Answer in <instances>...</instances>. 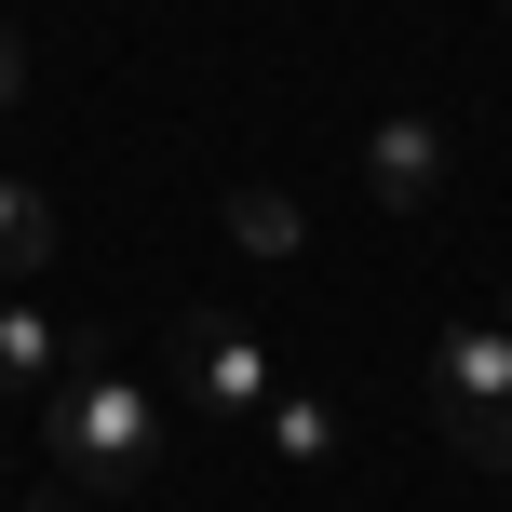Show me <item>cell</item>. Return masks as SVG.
<instances>
[{
  "label": "cell",
  "instance_id": "obj_1",
  "mask_svg": "<svg viewBox=\"0 0 512 512\" xmlns=\"http://www.w3.org/2000/svg\"><path fill=\"white\" fill-rule=\"evenodd\" d=\"M41 445H54V486H68V499L122 512V499L162 486V391H135V378H68V391L41 405Z\"/></svg>",
  "mask_w": 512,
  "mask_h": 512
},
{
  "label": "cell",
  "instance_id": "obj_2",
  "mask_svg": "<svg viewBox=\"0 0 512 512\" xmlns=\"http://www.w3.org/2000/svg\"><path fill=\"white\" fill-rule=\"evenodd\" d=\"M432 418H445V445H459V459L512 472V324H499V310L432 337Z\"/></svg>",
  "mask_w": 512,
  "mask_h": 512
},
{
  "label": "cell",
  "instance_id": "obj_3",
  "mask_svg": "<svg viewBox=\"0 0 512 512\" xmlns=\"http://www.w3.org/2000/svg\"><path fill=\"white\" fill-rule=\"evenodd\" d=\"M270 351H256V337L230 324V310H189V324H176V405H216V418H256V405H270Z\"/></svg>",
  "mask_w": 512,
  "mask_h": 512
},
{
  "label": "cell",
  "instance_id": "obj_4",
  "mask_svg": "<svg viewBox=\"0 0 512 512\" xmlns=\"http://www.w3.org/2000/svg\"><path fill=\"white\" fill-rule=\"evenodd\" d=\"M432 189H445V122H432V108H405V122L364 135V203H378V216H418Z\"/></svg>",
  "mask_w": 512,
  "mask_h": 512
},
{
  "label": "cell",
  "instance_id": "obj_5",
  "mask_svg": "<svg viewBox=\"0 0 512 512\" xmlns=\"http://www.w3.org/2000/svg\"><path fill=\"white\" fill-rule=\"evenodd\" d=\"M54 391H68V337L41 324V297L0 283V405H54Z\"/></svg>",
  "mask_w": 512,
  "mask_h": 512
},
{
  "label": "cell",
  "instance_id": "obj_6",
  "mask_svg": "<svg viewBox=\"0 0 512 512\" xmlns=\"http://www.w3.org/2000/svg\"><path fill=\"white\" fill-rule=\"evenodd\" d=\"M41 256H54V203H41L27 176H0V283H27Z\"/></svg>",
  "mask_w": 512,
  "mask_h": 512
},
{
  "label": "cell",
  "instance_id": "obj_7",
  "mask_svg": "<svg viewBox=\"0 0 512 512\" xmlns=\"http://www.w3.org/2000/svg\"><path fill=\"white\" fill-rule=\"evenodd\" d=\"M256 418H270V445H283L297 472H324V459H337V405H310V391H270Z\"/></svg>",
  "mask_w": 512,
  "mask_h": 512
},
{
  "label": "cell",
  "instance_id": "obj_8",
  "mask_svg": "<svg viewBox=\"0 0 512 512\" xmlns=\"http://www.w3.org/2000/svg\"><path fill=\"white\" fill-rule=\"evenodd\" d=\"M230 230H243L256 256H283V243H297V203H270V189H243V203H230Z\"/></svg>",
  "mask_w": 512,
  "mask_h": 512
},
{
  "label": "cell",
  "instance_id": "obj_9",
  "mask_svg": "<svg viewBox=\"0 0 512 512\" xmlns=\"http://www.w3.org/2000/svg\"><path fill=\"white\" fill-rule=\"evenodd\" d=\"M14 95H27V54H14V27H0V122H14Z\"/></svg>",
  "mask_w": 512,
  "mask_h": 512
},
{
  "label": "cell",
  "instance_id": "obj_10",
  "mask_svg": "<svg viewBox=\"0 0 512 512\" xmlns=\"http://www.w3.org/2000/svg\"><path fill=\"white\" fill-rule=\"evenodd\" d=\"M499 324H512V310H499Z\"/></svg>",
  "mask_w": 512,
  "mask_h": 512
}]
</instances>
